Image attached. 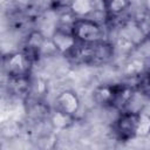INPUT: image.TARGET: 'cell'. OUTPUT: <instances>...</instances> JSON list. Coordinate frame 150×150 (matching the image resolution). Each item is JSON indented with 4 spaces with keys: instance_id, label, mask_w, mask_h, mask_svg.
<instances>
[{
    "instance_id": "4fadbf2b",
    "label": "cell",
    "mask_w": 150,
    "mask_h": 150,
    "mask_svg": "<svg viewBox=\"0 0 150 150\" xmlns=\"http://www.w3.org/2000/svg\"><path fill=\"white\" fill-rule=\"evenodd\" d=\"M134 86L137 94L150 101V68H146L141 75L136 77V82Z\"/></svg>"
},
{
    "instance_id": "7a4b0ae2",
    "label": "cell",
    "mask_w": 150,
    "mask_h": 150,
    "mask_svg": "<svg viewBox=\"0 0 150 150\" xmlns=\"http://www.w3.org/2000/svg\"><path fill=\"white\" fill-rule=\"evenodd\" d=\"M34 63L23 50L6 53L2 56V70L7 77H30Z\"/></svg>"
},
{
    "instance_id": "30bf717a",
    "label": "cell",
    "mask_w": 150,
    "mask_h": 150,
    "mask_svg": "<svg viewBox=\"0 0 150 150\" xmlns=\"http://www.w3.org/2000/svg\"><path fill=\"white\" fill-rule=\"evenodd\" d=\"M114 93H115V83L101 84L96 87L95 90L93 91V100L100 107L111 108Z\"/></svg>"
},
{
    "instance_id": "5b68a950",
    "label": "cell",
    "mask_w": 150,
    "mask_h": 150,
    "mask_svg": "<svg viewBox=\"0 0 150 150\" xmlns=\"http://www.w3.org/2000/svg\"><path fill=\"white\" fill-rule=\"evenodd\" d=\"M52 45L56 53L63 55L64 57L74 49V47L79 43L76 38L73 34L71 25H57L50 35Z\"/></svg>"
},
{
    "instance_id": "5bb4252c",
    "label": "cell",
    "mask_w": 150,
    "mask_h": 150,
    "mask_svg": "<svg viewBox=\"0 0 150 150\" xmlns=\"http://www.w3.org/2000/svg\"><path fill=\"white\" fill-rule=\"evenodd\" d=\"M148 135H150V115L139 111L137 137H145Z\"/></svg>"
},
{
    "instance_id": "277c9868",
    "label": "cell",
    "mask_w": 150,
    "mask_h": 150,
    "mask_svg": "<svg viewBox=\"0 0 150 150\" xmlns=\"http://www.w3.org/2000/svg\"><path fill=\"white\" fill-rule=\"evenodd\" d=\"M139 111L122 110L112 123V134L118 142L125 143L137 138Z\"/></svg>"
},
{
    "instance_id": "52a82bcc",
    "label": "cell",
    "mask_w": 150,
    "mask_h": 150,
    "mask_svg": "<svg viewBox=\"0 0 150 150\" xmlns=\"http://www.w3.org/2000/svg\"><path fill=\"white\" fill-rule=\"evenodd\" d=\"M81 107L80 98L74 90L66 89L62 90L56 97H55V109L66 112L71 116H76Z\"/></svg>"
},
{
    "instance_id": "8fae6325",
    "label": "cell",
    "mask_w": 150,
    "mask_h": 150,
    "mask_svg": "<svg viewBox=\"0 0 150 150\" xmlns=\"http://www.w3.org/2000/svg\"><path fill=\"white\" fill-rule=\"evenodd\" d=\"M68 11L75 19L89 18L95 12V4L94 0H70Z\"/></svg>"
},
{
    "instance_id": "6da1fadb",
    "label": "cell",
    "mask_w": 150,
    "mask_h": 150,
    "mask_svg": "<svg viewBox=\"0 0 150 150\" xmlns=\"http://www.w3.org/2000/svg\"><path fill=\"white\" fill-rule=\"evenodd\" d=\"M115 53V45L108 40H103L96 43L79 42L66 57L68 61L77 66L102 67L114 59Z\"/></svg>"
},
{
    "instance_id": "9a60e30c",
    "label": "cell",
    "mask_w": 150,
    "mask_h": 150,
    "mask_svg": "<svg viewBox=\"0 0 150 150\" xmlns=\"http://www.w3.org/2000/svg\"><path fill=\"white\" fill-rule=\"evenodd\" d=\"M14 1H16L20 6H28V5H30V2H33L34 0H14Z\"/></svg>"
},
{
    "instance_id": "9c48e42d",
    "label": "cell",
    "mask_w": 150,
    "mask_h": 150,
    "mask_svg": "<svg viewBox=\"0 0 150 150\" xmlns=\"http://www.w3.org/2000/svg\"><path fill=\"white\" fill-rule=\"evenodd\" d=\"M102 7L105 19H110L128 13L131 7V0H102Z\"/></svg>"
},
{
    "instance_id": "3957f363",
    "label": "cell",
    "mask_w": 150,
    "mask_h": 150,
    "mask_svg": "<svg viewBox=\"0 0 150 150\" xmlns=\"http://www.w3.org/2000/svg\"><path fill=\"white\" fill-rule=\"evenodd\" d=\"M71 30L80 43H96L107 40L104 27L94 19H75L71 25Z\"/></svg>"
},
{
    "instance_id": "8992f818",
    "label": "cell",
    "mask_w": 150,
    "mask_h": 150,
    "mask_svg": "<svg viewBox=\"0 0 150 150\" xmlns=\"http://www.w3.org/2000/svg\"><path fill=\"white\" fill-rule=\"evenodd\" d=\"M49 42H50V39L48 40L41 30L33 29L27 34L22 50L25 53H27L34 62H36L46 53V50H47L46 47H47V43H49Z\"/></svg>"
},
{
    "instance_id": "7c38bea8",
    "label": "cell",
    "mask_w": 150,
    "mask_h": 150,
    "mask_svg": "<svg viewBox=\"0 0 150 150\" xmlns=\"http://www.w3.org/2000/svg\"><path fill=\"white\" fill-rule=\"evenodd\" d=\"M48 118H49L52 127L54 129H60V130L69 128L75 121V116L68 115V114L62 112L57 109H54V111L49 114Z\"/></svg>"
},
{
    "instance_id": "ba28073f",
    "label": "cell",
    "mask_w": 150,
    "mask_h": 150,
    "mask_svg": "<svg viewBox=\"0 0 150 150\" xmlns=\"http://www.w3.org/2000/svg\"><path fill=\"white\" fill-rule=\"evenodd\" d=\"M136 88L134 84L129 83H115V93L111 103V109L122 111L131 103L136 94Z\"/></svg>"
}]
</instances>
